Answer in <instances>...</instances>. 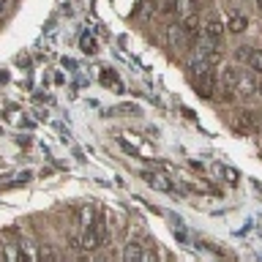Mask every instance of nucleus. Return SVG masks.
I'll use <instances>...</instances> for the list:
<instances>
[{
  "mask_svg": "<svg viewBox=\"0 0 262 262\" xmlns=\"http://www.w3.org/2000/svg\"><path fill=\"white\" fill-rule=\"evenodd\" d=\"M246 28H249V19H246L243 14H232V16H229V22H227L229 33H243Z\"/></svg>",
  "mask_w": 262,
  "mask_h": 262,
  "instance_id": "obj_13",
  "label": "nucleus"
},
{
  "mask_svg": "<svg viewBox=\"0 0 262 262\" xmlns=\"http://www.w3.org/2000/svg\"><path fill=\"white\" fill-rule=\"evenodd\" d=\"M79 44H82V52H85V55H96V52H98V47H96V38H93V36H82Z\"/></svg>",
  "mask_w": 262,
  "mask_h": 262,
  "instance_id": "obj_18",
  "label": "nucleus"
},
{
  "mask_svg": "<svg viewBox=\"0 0 262 262\" xmlns=\"http://www.w3.org/2000/svg\"><path fill=\"white\" fill-rule=\"evenodd\" d=\"M246 63H249L251 71L262 74V49H251V52H249V60H246Z\"/></svg>",
  "mask_w": 262,
  "mask_h": 262,
  "instance_id": "obj_15",
  "label": "nucleus"
},
{
  "mask_svg": "<svg viewBox=\"0 0 262 262\" xmlns=\"http://www.w3.org/2000/svg\"><path fill=\"white\" fill-rule=\"evenodd\" d=\"M3 259H6V262H22L19 243H6V246H3Z\"/></svg>",
  "mask_w": 262,
  "mask_h": 262,
  "instance_id": "obj_14",
  "label": "nucleus"
},
{
  "mask_svg": "<svg viewBox=\"0 0 262 262\" xmlns=\"http://www.w3.org/2000/svg\"><path fill=\"white\" fill-rule=\"evenodd\" d=\"M237 79H241V69H237V66H224V69H221V77H219V96L224 98V101H232V98L237 96V93H235Z\"/></svg>",
  "mask_w": 262,
  "mask_h": 262,
  "instance_id": "obj_2",
  "label": "nucleus"
},
{
  "mask_svg": "<svg viewBox=\"0 0 262 262\" xmlns=\"http://www.w3.org/2000/svg\"><path fill=\"white\" fill-rule=\"evenodd\" d=\"M235 93H237V98H243V101H251V98L259 93V82H257V77H254L251 71H241V79H237Z\"/></svg>",
  "mask_w": 262,
  "mask_h": 262,
  "instance_id": "obj_4",
  "label": "nucleus"
},
{
  "mask_svg": "<svg viewBox=\"0 0 262 262\" xmlns=\"http://www.w3.org/2000/svg\"><path fill=\"white\" fill-rule=\"evenodd\" d=\"M194 88L200 98H213V90H216V74L213 71H202V74H194Z\"/></svg>",
  "mask_w": 262,
  "mask_h": 262,
  "instance_id": "obj_5",
  "label": "nucleus"
},
{
  "mask_svg": "<svg viewBox=\"0 0 262 262\" xmlns=\"http://www.w3.org/2000/svg\"><path fill=\"white\" fill-rule=\"evenodd\" d=\"M257 8H259V11H262V0H257Z\"/></svg>",
  "mask_w": 262,
  "mask_h": 262,
  "instance_id": "obj_23",
  "label": "nucleus"
},
{
  "mask_svg": "<svg viewBox=\"0 0 262 262\" xmlns=\"http://www.w3.org/2000/svg\"><path fill=\"white\" fill-rule=\"evenodd\" d=\"M167 41L175 52H183V49H188V44H191V38H188V33L183 30V25H172L167 30Z\"/></svg>",
  "mask_w": 262,
  "mask_h": 262,
  "instance_id": "obj_6",
  "label": "nucleus"
},
{
  "mask_svg": "<svg viewBox=\"0 0 262 262\" xmlns=\"http://www.w3.org/2000/svg\"><path fill=\"white\" fill-rule=\"evenodd\" d=\"M180 25H183V30L188 33V38H194L196 33L202 30V28H200V19H196V16H188V19H183V22H180Z\"/></svg>",
  "mask_w": 262,
  "mask_h": 262,
  "instance_id": "obj_17",
  "label": "nucleus"
},
{
  "mask_svg": "<svg viewBox=\"0 0 262 262\" xmlns=\"http://www.w3.org/2000/svg\"><path fill=\"white\" fill-rule=\"evenodd\" d=\"M142 262H159V254H156V249H150V251H145V257H142Z\"/></svg>",
  "mask_w": 262,
  "mask_h": 262,
  "instance_id": "obj_20",
  "label": "nucleus"
},
{
  "mask_svg": "<svg viewBox=\"0 0 262 262\" xmlns=\"http://www.w3.org/2000/svg\"><path fill=\"white\" fill-rule=\"evenodd\" d=\"M41 262H57L55 251L52 249H41Z\"/></svg>",
  "mask_w": 262,
  "mask_h": 262,
  "instance_id": "obj_19",
  "label": "nucleus"
},
{
  "mask_svg": "<svg viewBox=\"0 0 262 262\" xmlns=\"http://www.w3.org/2000/svg\"><path fill=\"white\" fill-rule=\"evenodd\" d=\"M202 33L210 44H216V41H221V36H224V22L216 19V16H210V19L202 25Z\"/></svg>",
  "mask_w": 262,
  "mask_h": 262,
  "instance_id": "obj_8",
  "label": "nucleus"
},
{
  "mask_svg": "<svg viewBox=\"0 0 262 262\" xmlns=\"http://www.w3.org/2000/svg\"><path fill=\"white\" fill-rule=\"evenodd\" d=\"M172 11H175V16L180 22H183V19H188V16H194L196 6H194V0H175V3H172Z\"/></svg>",
  "mask_w": 262,
  "mask_h": 262,
  "instance_id": "obj_9",
  "label": "nucleus"
},
{
  "mask_svg": "<svg viewBox=\"0 0 262 262\" xmlns=\"http://www.w3.org/2000/svg\"><path fill=\"white\" fill-rule=\"evenodd\" d=\"M96 262H110V259H106V257H98V259H96Z\"/></svg>",
  "mask_w": 262,
  "mask_h": 262,
  "instance_id": "obj_22",
  "label": "nucleus"
},
{
  "mask_svg": "<svg viewBox=\"0 0 262 262\" xmlns=\"http://www.w3.org/2000/svg\"><path fill=\"white\" fill-rule=\"evenodd\" d=\"M3 8H6V0H0V16H3Z\"/></svg>",
  "mask_w": 262,
  "mask_h": 262,
  "instance_id": "obj_21",
  "label": "nucleus"
},
{
  "mask_svg": "<svg viewBox=\"0 0 262 262\" xmlns=\"http://www.w3.org/2000/svg\"><path fill=\"white\" fill-rule=\"evenodd\" d=\"M142 178L153 191H172V180L164 172H142Z\"/></svg>",
  "mask_w": 262,
  "mask_h": 262,
  "instance_id": "obj_7",
  "label": "nucleus"
},
{
  "mask_svg": "<svg viewBox=\"0 0 262 262\" xmlns=\"http://www.w3.org/2000/svg\"><path fill=\"white\" fill-rule=\"evenodd\" d=\"M235 128L241 131V134H249V131L257 128V118H254L251 112H241L237 115V123H235Z\"/></svg>",
  "mask_w": 262,
  "mask_h": 262,
  "instance_id": "obj_12",
  "label": "nucleus"
},
{
  "mask_svg": "<svg viewBox=\"0 0 262 262\" xmlns=\"http://www.w3.org/2000/svg\"><path fill=\"white\" fill-rule=\"evenodd\" d=\"M104 237H106V224H104V219L90 221V224L85 227V235H82V249H85V251H96L98 246L104 243Z\"/></svg>",
  "mask_w": 262,
  "mask_h": 262,
  "instance_id": "obj_3",
  "label": "nucleus"
},
{
  "mask_svg": "<svg viewBox=\"0 0 262 262\" xmlns=\"http://www.w3.org/2000/svg\"><path fill=\"white\" fill-rule=\"evenodd\" d=\"M142 257H145L142 246H139L137 241H128L126 249H123V262H142Z\"/></svg>",
  "mask_w": 262,
  "mask_h": 262,
  "instance_id": "obj_11",
  "label": "nucleus"
},
{
  "mask_svg": "<svg viewBox=\"0 0 262 262\" xmlns=\"http://www.w3.org/2000/svg\"><path fill=\"white\" fill-rule=\"evenodd\" d=\"M219 172L224 175V180H227L229 186H237V183H241V172H237V169H232V167H219Z\"/></svg>",
  "mask_w": 262,
  "mask_h": 262,
  "instance_id": "obj_16",
  "label": "nucleus"
},
{
  "mask_svg": "<svg viewBox=\"0 0 262 262\" xmlns=\"http://www.w3.org/2000/svg\"><path fill=\"white\" fill-rule=\"evenodd\" d=\"M19 251H22V262H41V249L33 241H22Z\"/></svg>",
  "mask_w": 262,
  "mask_h": 262,
  "instance_id": "obj_10",
  "label": "nucleus"
},
{
  "mask_svg": "<svg viewBox=\"0 0 262 262\" xmlns=\"http://www.w3.org/2000/svg\"><path fill=\"white\" fill-rule=\"evenodd\" d=\"M79 262H90V259H88V257H82V259H79Z\"/></svg>",
  "mask_w": 262,
  "mask_h": 262,
  "instance_id": "obj_24",
  "label": "nucleus"
},
{
  "mask_svg": "<svg viewBox=\"0 0 262 262\" xmlns=\"http://www.w3.org/2000/svg\"><path fill=\"white\" fill-rule=\"evenodd\" d=\"M221 49L219 47H213L210 41L208 44H202L200 49H196V55L191 57V63H188V69H191L194 74H202V71H213L216 66L221 63Z\"/></svg>",
  "mask_w": 262,
  "mask_h": 262,
  "instance_id": "obj_1",
  "label": "nucleus"
}]
</instances>
